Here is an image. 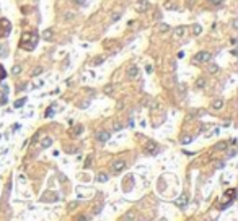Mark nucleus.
I'll return each instance as SVG.
<instances>
[{
	"instance_id": "obj_1",
	"label": "nucleus",
	"mask_w": 238,
	"mask_h": 221,
	"mask_svg": "<svg viewBox=\"0 0 238 221\" xmlns=\"http://www.w3.org/2000/svg\"><path fill=\"white\" fill-rule=\"evenodd\" d=\"M38 44V33L36 31H26L23 33V36L20 39V47L25 51H33Z\"/></svg>"
},
{
	"instance_id": "obj_2",
	"label": "nucleus",
	"mask_w": 238,
	"mask_h": 221,
	"mask_svg": "<svg viewBox=\"0 0 238 221\" xmlns=\"http://www.w3.org/2000/svg\"><path fill=\"white\" fill-rule=\"evenodd\" d=\"M235 195H236V190L232 187V189H228L227 192H225V195H223V200H227L223 205H220V210H223V208H227V206H230L233 203V200H235Z\"/></svg>"
},
{
	"instance_id": "obj_3",
	"label": "nucleus",
	"mask_w": 238,
	"mask_h": 221,
	"mask_svg": "<svg viewBox=\"0 0 238 221\" xmlns=\"http://www.w3.org/2000/svg\"><path fill=\"white\" fill-rule=\"evenodd\" d=\"M211 59H212V54H211V52H206V51H202V52H197V54H196V57H194V63L209 62Z\"/></svg>"
},
{
	"instance_id": "obj_4",
	"label": "nucleus",
	"mask_w": 238,
	"mask_h": 221,
	"mask_svg": "<svg viewBox=\"0 0 238 221\" xmlns=\"http://www.w3.org/2000/svg\"><path fill=\"white\" fill-rule=\"evenodd\" d=\"M135 10L139 12V13H143V12H147L148 10V2H145V0H139L135 5Z\"/></svg>"
},
{
	"instance_id": "obj_5",
	"label": "nucleus",
	"mask_w": 238,
	"mask_h": 221,
	"mask_svg": "<svg viewBox=\"0 0 238 221\" xmlns=\"http://www.w3.org/2000/svg\"><path fill=\"white\" fill-rule=\"evenodd\" d=\"M126 168V163L122 161V159H116L114 161V164H113V169H114V173H121L122 169Z\"/></svg>"
},
{
	"instance_id": "obj_6",
	"label": "nucleus",
	"mask_w": 238,
	"mask_h": 221,
	"mask_svg": "<svg viewBox=\"0 0 238 221\" xmlns=\"http://www.w3.org/2000/svg\"><path fill=\"white\" fill-rule=\"evenodd\" d=\"M175 203L179 206V208H184V206L187 205V195H181L178 200H175Z\"/></svg>"
},
{
	"instance_id": "obj_7",
	"label": "nucleus",
	"mask_w": 238,
	"mask_h": 221,
	"mask_svg": "<svg viewBox=\"0 0 238 221\" xmlns=\"http://www.w3.org/2000/svg\"><path fill=\"white\" fill-rule=\"evenodd\" d=\"M109 137H111V135L108 133V132H100V133L96 135V138H98L100 141H108V140H109Z\"/></svg>"
},
{
	"instance_id": "obj_8",
	"label": "nucleus",
	"mask_w": 238,
	"mask_h": 221,
	"mask_svg": "<svg viewBox=\"0 0 238 221\" xmlns=\"http://www.w3.org/2000/svg\"><path fill=\"white\" fill-rule=\"evenodd\" d=\"M127 75H129V78H135L137 75H139V68H137L135 65L131 67V68H129V73H127Z\"/></svg>"
},
{
	"instance_id": "obj_9",
	"label": "nucleus",
	"mask_w": 238,
	"mask_h": 221,
	"mask_svg": "<svg viewBox=\"0 0 238 221\" xmlns=\"http://www.w3.org/2000/svg\"><path fill=\"white\" fill-rule=\"evenodd\" d=\"M157 151H158V146L153 143V141H148V153L150 154H155Z\"/></svg>"
},
{
	"instance_id": "obj_10",
	"label": "nucleus",
	"mask_w": 238,
	"mask_h": 221,
	"mask_svg": "<svg viewBox=\"0 0 238 221\" xmlns=\"http://www.w3.org/2000/svg\"><path fill=\"white\" fill-rule=\"evenodd\" d=\"M42 39L51 41V39H52V30H46V31H42Z\"/></svg>"
},
{
	"instance_id": "obj_11",
	"label": "nucleus",
	"mask_w": 238,
	"mask_h": 221,
	"mask_svg": "<svg viewBox=\"0 0 238 221\" xmlns=\"http://www.w3.org/2000/svg\"><path fill=\"white\" fill-rule=\"evenodd\" d=\"M95 181H96V182H106V181H108V174H98Z\"/></svg>"
},
{
	"instance_id": "obj_12",
	"label": "nucleus",
	"mask_w": 238,
	"mask_h": 221,
	"mask_svg": "<svg viewBox=\"0 0 238 221\" xmlns=\"http://www.w3.org/2000/svg\"><path fill=\"white\" fill-rule=\"evenodd\" d=\"M41 145H42V148H49V146L52 145V140L47 137V138H44V140H42V143H41Z\"/></svg>"
},
{
	"instance_id": "obj_13",
	"label": "nucleus",
	"mask_w": 238,
	"mask_h": 221,
	"mask_svg": "<svg viewBox=\"0 0 238 221\" xmlns=\"http://www.w3.org/2000/svg\"><path fill=\"white\" fill-rule=\"evenodd\" d=\"M222 106H223V101H222V99H217V101L212 103V108H214V109H220Z\"/></svg>"
},
{
	"instance_id": "obj_14",
	"label": "nucleus",
	"mask_w": 238,
	"mask_h": 221,
	"mask_svg": "<svg viewBox=\"0 0 238 221\" xmlns=\"http://www.w3.org/2000/svg\"><path fill=\"white\" fill-rule=\"evenodd\" d=\"M183 33H184V28H183V26L176 28V31H175V38H179V36H183Z\"/></svg>"
},
{
	"instance_id": "obj_15",
	"label": "nucleus",
	"mask_w": 238,
	"mask_h": 221,
	"mask_svg": "<svg viewBox=\"0 0 238 221\" xmlns=\"http://www.w3.org/2000/svg\"><path fill=\"white\" fill-rule=\"evenodd\" d=\"M82 132H83V127L82 125H77L75 129H74V135H75V137H77V135H80Z\"/></svg>"
},
{
	"instance_id": "obj_16",
	"label": "nucleus",
	"mask_w": 238,
	"mask_h": 221,
	"mask_svg": "<svg viewBox=\"0 0 238 221\" xmlns=\"http://www.w3.org/2000/svg\"><path fill=\"white\" fill-rule=\"evenodd\" d=\"M192 34H196V36H197V34H201V26L199 25H194L192 26Z\"/></svg>"
},
{
	"instance_id": "obj_17",
	"label": "nucleus",
	"mask_w": 238,
	"mask_h": 221,
	"mask_svg": "<svg viewBox=\"0 0 238 221\" xmlns=\"http://www.w3.org/2000/svg\"><path fill=\"white\" fill-rule=\"evenodd\" d=\"M26 103V98H23V99H20V101H15V108H21Z\"/></svg>"
},
{
	"instance_id": "obj_18",
	"label": "nucleus",
	"mask_w": 238,
	"mask_h": 221,
	"mask_svg": "<svg viewBox=\"0 0 238 221\" xmlns=\"http://www.w3.org/2000/svg\"><path fill=\"white\" fill-rule=\"evenodd\" d=\"M160 31H162V33L170 31V26H168V25H160Z\"/></svg>"
},
{
	"instance_id": "obj_19",
	"label": "nucleus",
	"mask_w": 238,
	"mask_h": 221,
	"mask_svg": "<svg viewBox=\"0 0 238 221\" xmlns=\"http://www.w3.org/2000/svg\"><path fill=\"white\" fill-rule=\"evenodd\" d=\"M223 146L227 148V143H225V141H220V143L215 145V148H217V150H223Z\"/></svg>"
},
{
	"instance_id": "obj_20",
	"label": "nucleus",
	"mask_w": 238,
	"mask_h": 221,
	"mask_svg": "<svg viewBox=\"0 0 238 221\" xmlns=\"http://www.w3.org/2000/svg\"><path fill=\"white\" fill-rule=\"evenodd\" d=\"M13 73H15V75L21 73V67L20 65H15V67H13Z\"/></svg>"
},
{
	"instance_id": "obj_21",
	"label": "nucleus",
	"mask_w": 238,
	"mask_h": 221,
	"mask_svg": "<svg viewBox=\"0 0 238 221\" xmlns=\"http://www.w3.org/2000/svg\"><path fill=\"white\" fill-rule=\"evenodd\" d=\"M204 83H206V80H204V78H201V80H197V88H204Z\"/></svg>"
},
{
	"instance_id": "obj_22",
	"label": "nucleus",
	"mask_w": 238,
	"mask_h": 221,
	"mask_svg": "<svg viewBox=\"0 0 238 221\" xmlns=\"http://www.w3.org/2000/svg\"><path fill=\"white\" fill-rule=\"evenodd\" d=\"M104 60V57H100V59H96V60H93V65H100V63H101Z\"/></svg>"
},
{
	"instance_id": "obj_23",
	"label": "nucleus",
	"mask_w": 238,
	"mask_h": 221,
	"mask_svg": "<svg viewBox=\"0 0 238 221\" xmlns=\"http://www.w3.org/2000/svg\"><path fill=\"white\" fill-rule=\"evenodd\" d=\"M191 140H192L191 137H183V138H181V143H184V145H186V143H189Z\"/></svg>"
},
{
	"instance_id": "obj_24",
	"label": "nucleus",
	"mask_w": 238,
	"mask_h": 221,
	"mask_svg": "<svg viewBox=\"0 0 238 221\" xmlns=\"http://www.w3.org/2000/svg\"><path fill=\"white\" fill-rule=\"evenodd\" d=\"M7 52H8V49H7V47L3 49L2 46H0V55H7Z\"/></svg>"
},
{
	"instance_id": "obj_25",
	"label": "nucleus",
	"mask_w": 238,
	"mask_h": 221,
	"mask_svg": "<svg viewBox=\"0 0 238 221\" xmlns=\"http://www.w3.org/2000/svg\"><path fill=\"white\" fill-rule=\"evenodd\" d=\"M54 108H56V106H51V108H49V111L46 112V116L49 117V116H52V112H54Z\"/></svg>"
},
{
	"instance_id": "obj_26",
	"label": "nucleus",
	"mask_w": 238,
	"mask_h": 221,
	"mask_svg": "<svg viewBox=\"0 0 238 221\" xmlns=\"http://www.w3.org/2000/svg\"><path fill=\"white\" fill-rule=\"evenodd\" d=\"M41 72H42V68H41V67H38V68H34V72H33V75L36 76V75H39Z\"/></svg>"
},
{
	"instance_id": "obj_27",
	"label": "nucleus",
	"mask_w": 238,
	"mask_h": 221,
	"mask_svg": "<svg viewBox=\"0 0 238 221\" xmlns=\"http://www.w3.org/2000/svg\"><path fill=\"white\" fill-rule=\"evenodd\" d=\"M119 16H121V13H114L111 20H113V21H118V20H119Z\"/></svg>"
},
{
	"instance_id": "obj_28",
	"label": "nucleus",
	"mask_w": 238,
	"mask_h": 221,
	"mask_svg": "<svg viewBox=\"0 0 238 221\" xmlns=\"http://www.w3.org/2000/svg\"><path fill=\"white\" fill-rule=\"evenodd\" d=\"M217 65H214V67H211V70H209V72H211V73H215V72H217Z\"/></svg>"
},
{
	"instance_id": "obj_29",
	"label": "nucleus",
	"mask_w": 238,
	"mask_h": 221,
	"mask_svg": "<svg viewBox=\"0 0 238 221\" xmlns=\"http://www.w3.org/2000/svg\"><path fill=\"white\" fill-rule=\"evenodd\" d=\"M209 2H212L214 5H220V3H222V0H209Z\"/></svg>"
},
{
	"instance_id": "obj_30",
	"label": "nucleus",
	"mask_w": 238,
	"mask_h": 221,
	"mask_svg": "<svg viewBox=\"0 0 238 221\" xmlns=\"http://www.w3.org/2000/svg\"><path fill=\"white\" fill-rule=\"evenodd\" d=\"M77 205H78V202H74V203H70V205H69V208L72 210V208H75V206H77Z\"/></svg>"
},
{
	"instance_id": "obj_31",
	"label": "nucleus",
	"mask_w": 238,
	"mask_h": 221,
	"mask_svg": "<svg viewBox=\"0 0 238 221\" xmlns=\"http://www.w3.org/2000/svg\"><path fill=\"white\" fill-rule=\"evenodd\" d=\"M145 70H147V73H150V72H152V65H147Z\"/></svg>"
},
{
	"instance_id": "obj_32",
	"label": "nucleus",
	"mask_w": 238,
	"mask_h": 221,
	"mask_svg": "<svg viewBox=\"0 0 238 221\" xmlns=\"http://www.w3.org/2000/svg\"><path fill=\"white\" fill-rule=\"evenodd\" d=\"M104 91H106V93H111V91H113V88H111V86H106V88H104Z\"/></svg>"
},
{
	"instance_id": "obj_33",
	"label": "nucleus",
	"mask_w": 238,
	"mask_h": 221,
	"mask_svg": "<svg viewBox=\"0 0 238 221\" xmlns=\"http://www.w3.org/2000/svg\"><path fill=\"white\" fill-rule=\"evenodd\" d=\"M75 2H77L78 5H83V3H85V0H75Z\"/></svg>"
}]
</instances>
